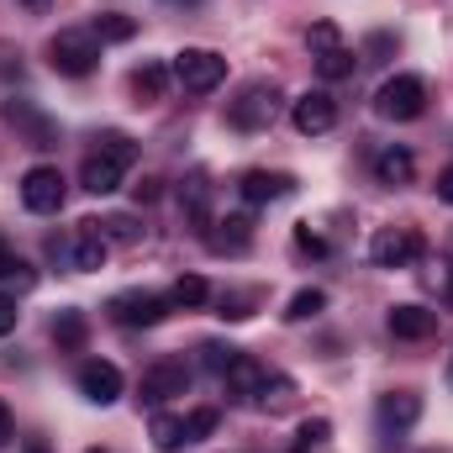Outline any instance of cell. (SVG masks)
<instances>
[{
	"mask_svg": "<svg viewBox=\"0 0 453 453\" xmlns=\"http://www.w3.org/2000/svg\"><path fill=\"white\" fill-rule=\"evenodd\" d=\"M48 64H53V74H64V80H85V74H96V64H101V37H96L90 27H64V32L48 42Z\"/></svg>",
	"mask_w": 453,
	"mask_h": 453,
	"instance_id": "cell-1",
	"label": "cell"
},
{
	"mask_svg": "<svg viewBox=\"0 0 453 453\" xmlns=\"http://www.w3.org/2000/svg\"><path fill=\"white\" fill-rule=\"evenodd\" d=\"M11 443V411H5V401H0V449Z\"/></svg>",
	"mask_w": 453,
	"mask_h": 453,
	"instance_id": "cell-41",
	"label": "cell"
},
{
	"mask_svg": "<svg viewBox=\"0 0 453 453\" xmlns=\"http://www.w3.org/2000/svg\"><path fill=\"white\" fill-rule=\"evenodd\" d=\"M296 248L311 253V258H327V237H317L311 226H296Z\"/></svg>",
	"mask_w": 453,
	"mask_h": 453,
	"instance_id": "cell-36",
	"label": "cell"
},
{
	"mask_svg": "<svg viewBox=\"0 0 453 453\" xmlns=\"http://www.w3.org/2000/svg\"><path fill=\"white\" fill-rule=\"evenodd\" d=\"M206 242H211V253H242V248L253 242V222H248V217L211 222V226H206Z\"/></svg>",
	"mask_w": 453,
	"mask_h": 453,
	"instance_id": "cell-18",
	"label": "cell"
},
{
	"mask_svg": "<svg viewBox=\"0 0 453 453\" xmlns=\"http://www.w3.org/2000/svg\"><path fill=\"white\" fill-rule=\"evenodd\" d=\"M169 74H174L180 90H190V96H211V90L226 80V58L217 53V48H180L174 64H169Z\"/></svg>",
	"mask_w": 453,
	"mask_h": 453,
	"instance_id": "cell-2",
	"label": "cell"
},
{
	"mask_svg": "<svg viewBox=\"0 0 453 453\" xmlns=\"http://www.w3.org/2000/svg\"><path fill=\"white\" fill-rule=\"evenodd\" d=\"M21 5H27V11H42V5H48V0H21Z\"/></svg>",
	"mask_w": 453,
	"mask_h": 453,
	"instance_id": "cell-42",
	"label": "cell"
},
{
	"mask_svg": "<svg viewBox=\"0 0 453 453\" xmlns=\"http://www.w3.org/2000/svg\"><path fill=\"white\" fill-rule=\"evenodd\" d=\"M106 248H111V242H106V232H101V226L80 222V226H74V237H69V264H74L80 274H96V269L106 264Z\"/></svg>",
	"mask_w": 453,
	"mask_h": 453,
	"instance_id": "cell-12",
	"label": "cell"
},
{
	"mask_svg": "<svg viewBox=\"0 0 453 453\" xmlns=\"http://www.w3.org/2000/svg\"><path fill=\"white\" fill-rule=\"evenodd\" d=\"M90 453H106V449H90Z\"/></svg>",
	"mask_w": 453,
	"mask_h": 453,
	"instance_id": "cell-44",
	"label": "cell"
},
{
	"mask_svg": "<svg viewBox=\"0 0 453 453\" xmlns=\"http://www.w3.org/2000/svg\"><path fill=\"white\" fill-rule=\"evenodd\" d=\"M106 317L121 327H158L169 317V296H153V290H116L106 301Z\"/></svg>",
	"mask_w": 453,
	"mask_h": 453,
	"instance_id": "cell-5",
	"label": "cell"
},
{
	"mask_svg": "<svg viewBox=\"0 0 453 453\" xmlns=\"http://www.w3.org/2000/svg\"><path fill=\"white\" fill-rule=\"evenodd\" d=\"M237 358V348L232 342H201V364L211 369V374H226V364Z\"/></svg>",
	"mask_w": 453,
	"mask_h": 453,
	"instance_id": "cell-33",
	"label": "cell"
},
{
	"mask_svg": "<svg viewBox=\"0 0 453 453\" xmlns=\"http://www.w3.org/2000/svg\"><path fill=\"white\" fill-rule=\"evenodd\" d=\"M433 190H438V201H449V206H453V164L438 174V185H433Z\"/></svg>",
	"mask_w": 453,
	"mask_h": 453,
	"instance_id": "cell-40",
	"label": "cell"
},
{
	"mask_svg": "<svg viewBox=\"0 0 453 453\" xmlns=\"http://www.w3.org/2000/svg\"><path fill=\"white\" fill-rule=\"evenodd\" d=\"M64 196H69V185H64V174H58L53 164L27 169V180H21V206H27L32 217H53V211H64Z\"/></svg>",
	"mask_w": 453,
	"mask_h": 453,
	"instance_id": "cell-7",
	"label": "cell"
},
{
	"mask_svg": "<svg viewBox=\"0 0 453 453\" xmlns=\"http://www.w3.org/2000/svg\"><path fill=\"white\" fill-rule=\"evenodd\" d=\"M274 116H280V85H274V80L242 85L237 101L226 106V121H232L237 132H264V127H274Z\"/></svg>",
	"mask_w": 453,
	"mask_h": 453,
	"instance_id": "cell-3",
	"label": "cell"
},
{
	"mask_svg": "<svg viewBox=\"0 0 453 453\" xmlns=\"http://www.w3.org/2000/svg\"><path fill=\"white\" fill-rule=\"evenodd\" d=\"M374 180L390 185V190H401V185L417 180V158H411L406 148H380V153H374Z\"/></svg>",
	"mask_w": 453,
	"mask_h": 453,
	"instance_id": "cell-17",
	"label": "cell"
},
{
	"mask_svg": "<svg viewBox=\"0 0 453 453\" xmlns=\"http://www.w3.org/2000/svg\"><path fill=\"white\" fill-rule=\"evenodd\" d=\"M206 301H211V285H206L201 274H180L174 290H169V306H185V311H190V306H206Z\"/></svg>",
	"mask_w": 453,
	"mask_h": 453,
	"instance_id": "cell-24",
	"label": "cell"
},
{
	"mask_svg": "<svg viewBox=\"0 0 453 453\" xmlns=\"http://www.w3.org/2000/svg\"><path fill=\"white\" fill-rule=\"evenodd\" d=\"M85 333H90L85 327V311H58L53 317V342L58 348H85Z\"/></svg>",
	"mask_w": 453,
	"mask_h": 453,
	"instance_id": "cell-25",
	"label": "cell"
},
{
	"mask_svg": "<svg viewBox=\"0 0 453 453\" xmlns=\"http://www.w3.org/2000/svg\"><path fill=\"white\" fill-rule=\"evenodd\" d=\"M369 258H374V269H411L422 258V232L417 226H380L369 242Z\"/></svg>",
	"mask_w": 453,
	"mask_h": 453,
	"instance_id": "cell-6",
	"label": "cell"
},
{
	"mask_svg": "<svg viewBox=\"0 0 453 453\" xmlns=\"http://www.w3.org/2000/svg\"><path fill=\"white\" fill-rule=\"evenodd\" d=\"M222 380H226V395H232V401H258V390H264V380H269V374H264V364H258V358L237 353V358L226 364Z\"/></svg>",
	"mask_w": 453,
	"mask_h": 453,
	"instance_id": "cell-15",
	"label": "cell"
},
{
	"mask_svg": "<svg viewBox=\"0 0 453 453\" xmlns=\"http://www.w3.org/2000/svg\"><path fill=\"white\" fill-rule=\"evenodd\" d=\"M121 174H127L121 158H111V153H90L85 169H80V185H85L90 196H111L116 185H121Z\"/></svg>",
	"mask_w": 453,
	"mask_h": 453,
	"instance_id": "cell-16",
	"label": "cell"
},
{
	"mask_svg": "<svg viewBox=\"0 0 453 453\" xmlns=\"http://www.w3.org/2000/svg\"><path fill=\"white\" fill-rule=\"evenodd\" d=\"M290 121H296L301 137H322V132L338 127V101H333L327 90H306V96L290 101Z\"/></svg>",
	"mask_w": 453,
	"mask_h": 453,
	"instance_id": "cell-8",
	"label": "cell"
},
{
	"mask_svg": "<svg viewBox=\"0 0 453 453\" xmlns=\"http://www.w3.org/2000/svg\"><path fill=\"white\" fill-rule=\"evenodd\" d=\"M185 390H190V369L180 358H158L153 369H142V401L148 406H164V401H174Z\"/></svg>",
	"mask_w": 453,
	"mask_h": 453,
	"instance_id": "cell-9",
	"label": "cell"
},
{
	"mask_svg": "<svg viewBox=\"0 0 453 453\" xmlns=\"http://www.w3.org/2000/svg\"><path fill=\"white\" fill-rule=\"evenodd\" d=\"M327 438H333V422H327V417H311V422H301V433H296V453L322 449Z\"/></svg>",
	"mask_w": 453,
	"mask_h": 453,
	"instance_id": "cell-29",
	"label": "cell"
},
{
	"mask_svg": "<svg viewBox=\"0 0 453 453\" xmlns=\"http://www.w3.org/2000/svg\"><path fill=\"white\" fill-rule=\"evenodd\" d=\"M16 322H21V311H16V296H0V338H5V333H16Z\"/></svg>",
	"mask_w": 453,
	"mask_h": 453,
	"instance_id": "cell-38",
	"label": "cell"
},
{
	"mask_svg": "<svg viewBox=\"0 0 453 453\" xmlns=\"http://www.w3.org/2000/svg\"><path fill=\"white\" fill-rule=\"evenodd\" d=\"M290 395H296V385H290L285 374H269V380H264V390H258V406L280 411V406H290Z\"/></svg>",
	"mask_w": 453,
	"mask_h": 453,
	"instance_id": "cell-30",
	"label": "cell"
},
{
	"mask_svg": "<svg viewBox=\"0 0 453 453\" xmlns=\"http://www.w3.org/2000/svg\"><path fill=\"white\" fill-rule=\"evenodd\" d=\"M148 438H153V449H158V453L190 449V433H185V422H180V417H169V411H158V417L148 422Z\"/></svg>",
	"mask_w": 453,
	"mask_h": 453,
	"instance_id": "cell-19",
	"label": "cell"
},
{
	"mask_svg": "<svg viewBox=\"0 0 453 453\" xmlns=\"http://www.w3.org/2000/svg\"><path fill=\"white\" fill-rule=\"evenodd\" d=\"M101 232H106V242H137L142 237V226L132 222V217H106V222H96Z\"/></svg>",
	"mask_w": 453,
	"mask_h": 453,
	"instance_id": "cell-34",
	"label": "cell"
},
{
	"mask_svg": "<svg viewBox=\"0 0 453 453\" xmlns=\"http://www.w3.org/2000/svg\"><path fill=\"white\" fill-rule=\"evenodd\" d=\"M327 306V296L322 290H296L290 296V306H285V322H306V317H317Z\"/></svg>",
	"mask_w": 453,
	"mask_h": 453,
	"instance_id": "cell-28",
	"label": "cell"
},
{
	"mask_svg": "<svg viewBox=\"0 0 453 453\" xmlns=\"http://www.w3.org/2000/svg\"><path fill=\"white\" fill-rule=\"evenodd\" d=\"M317 74L327 80V85H338L353 74V48H338V53H327V58H317Z\"/></svg>",
	"mask_w": 453,
	"mask_h": 453,
	"instance_id": "cell-31",
	"label": "cell"
},
{
	"mask_svg": "<svg viewBox=\"0 0 453 453\" xmlns=\"http://www.w3.org/2000/svg\"><path fill=\"white\" fill-rule=\"evenodd\" d=\"M5 121H21V127H27V137H32V148H53V127H48L42 116H32L21 101H16V106H5Z\"/></svg>",
	"mask_w": 453,
	"mask_h": 453,
	"instance_id": "cell-27",
	"label": "cell"
},
{
	"mask_svg": "<svg viewBox=\"0 0 453 453\" xmlns=\"http://www.w3.org/2000/svg\"><path fill=\"white\" fill-rule=\"evenodd\" d=\"M0 285H5V290H32V285H37L32 264H27V258H16L5 242H0Z\"/></svg>",
	"mask_w": 453,
	"mask_h": 453,
	"instance_id": "cell-23",
	"label": "cell"
},
{
	"mask_svg": "<svg viewBox=\"0 0 453 453\" xmlns=\"http://www.w3.org/2000/svg\"><path fill=\"white\" fill-rule=\"evenodd\" d=\"M158 185H164V180H142V185H137V201H142V206H153V201H158V196H164V190H158Z\"/></svg>",
	"mask_w": 453,
	"mask_h": 453,
	"instance_id": "cell-39",
	"label": "cell"
},
{
	"mask_svg": "<svg viewBox=\"0 0 453 453\" xmlns=\"http://www.w3.org/2000/svg\"><path fill=\"white\" fill-rule=\"evenodd\" d=\"M180 201H185V211L201 226L211 222V185H206V174H190V180L180 185Z\"/></svg>",
	"mask_w": 453,
	"mask_h": 453,
	"instance_id": "cell-21",
	"label": "cell"
},
{
	"mask_svg": "<svg viewBox=\"0 0 453 453\" xmlns=\"http://www.w3.org/2000/svg\"><path fill=\"white\" fill-rule=\"evenodd\" d=\"M248 306H253V296H222V317H232V322H242V317H253Z\"/></svg>",
	"mask_w": 453,
	"mask_h": 453,
	"instance_id": "cell-37",
	"label": "cell"
},
{
	"mask_svg": "<svg viewBox=\"0 0 453 453\" xmlns=\"http://www.w3.org/2000/svg\"><path fill=\"white\" fill-rule=\"evenodd\" d=\"M21 453H48V449H42V443H27V449H21Z\"/></svg>",
	"mask_w": 453,
	"mask_h": 453,
	"instance_id": "cell-43",
	"label": "cell"
},
{
	"mask_svg": "<svg viewBox=\"0 0 453 453\" xmlns=\"http://www.w3.org/2000/svg\"><path fill=\"white\" fill-rule=\"evenodd\" d=\"M374 111L385 121H417L427 111V85L417 74H390L380 90H374Z\"/></svg>",
	"mask_w": 453,
	"mask_h": 453,
	"instance_id": "cell-4",
	"label": "cell"
},
{
	"mask_svg": "<svg viewBox=\"0 0 453 453\" xmlns=\"http://www.w3.org/2000/svg\"><path fill=\"white\" fill-rule=\"evenodd\" d=\"M385 327H390L395 338H406V342H422V338H433V333H438V311H427V306L406 301V306H390Z\"/></svg>",
	"mask_w": 453,
	"mask_h": 453,
	"instance_id": "cell-14",
	"label": "cell"
},
{
	"mask_svg": "<svg viewBox=\"0 0 453 453\" xmlns=\"http://www.w3.org/2000/svg\"><path fill=\"white\" fill-rule=\"evenodd\" d=\"M374 417H380L385 433H406V427H417V417H422V395H417V390H390V395H380Z\"/></svg>",
	"mask_w": 453,
	"mask_h": 453,
	"instance_id": "cell-13",
	"label": "cell"
},
{
	"mask_svg": "<svg viewBox=\"0 0 453 453\" xmlns=\"http://www.w3.org/2000/svg\"><path fill=\"white\" fill-rule=\"evenodd\" d=\"M164 90H169V69H164V64H142V69L132 74V96H137L142 106H158Z\"/></svg>",
	"mask_w": 453,
	"mask_h": 453,
	"instance_id": "cell-20",
	"label": "cell"
},
{
	"mask_svg": "<svg viewBox=\"0 0 453 453\" xmlns=\"http://www.w3.org/2000/svg\"><path fill=\"white\" fill-rule=\"evenodd\" d=\"M96 153H111V158H121V164H132V158H137V148H132V137H127V132H101V137H96Z\"/></svg>",
	"mask_w": 453,
	"mask_h": 453,
	"instance_id": "cell-32",
	"label": "cell"
},
{
	"mask_svg": "<svg viewBox=\"0 0 453 453\" xmlns=\"http://www.w3.org/2000/svg\"><path fill=\"white\" fill-rule=\"evenodd\" d=\"M211 427H217V406H201V411H190V417H185V433H190V443H201Z\"/></svg>",
	"mask_w": 453,
	"mask_h": 453,
	"instance_id": "cell-35",
	"label": "cell"
},
{
	"mask_svg": "<svg viewBox=\"0 0 453 453\" xmlns=\"http://www.w3.org/2000/svg\"><path fill=\"white\" fill-rule=\"evenodd\" d=\"M80 395H85V401H96V406H111V401H121V369H116V364H106V358L80 364Z\"/></svg>",
	"mask_w": 453,
	"mask_h": 453,
	"instance_id": "cell-10",
	"label": "cell"
},
{
	"mask_svg": "<svg viewBox=\"0 0 453 453\" xmlns=\"http://www.w3.org/2000/svg\"><path fill=\"white\" fill-rule=\"evenodd\" d=\"M296 190V180L290 174H269V169H248L242 180H237V196L248 201V206H274V201H285Z\"/></svg>",
	"mask_w": 453,
	"mask_h": 453,
	"instance_id": "cell-11",
	"label": "cell"
},
{
	"mask_svg": "<svg viewBox=\"0 0 453 453\" xmlns=\"http://www.w3.org/2000/svg\"><path fill=\"white\" fill-rule=\"evenodd\" d=\"M90 32L101 37V48H106V42H132V37H137V21H132V16H121V11H101Z\"/></svg>",
	"mask_w": 453,
	"mask_h": 453,
	"instance_id": "cell-22",
	"label": "cell"
},
{
	"mask_svg": "<svg viewBox=\"0 0 453 453\" xmlns=\"http://www.w3.org/2000/svg\"><path fill=\"white\" fill-rule=\"evenodd\" d=\"M306 48H311V58H327V53L348 48V42H342L338 21H311V32H306Z\"/></svg>",
	"mask_w": 453,
	"mask_h": 453,
	"instance_id": "cell-26",
	"label": "cell"
}]
</instances>
